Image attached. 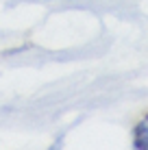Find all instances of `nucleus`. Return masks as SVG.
<instances>
[{
    "label": "nucleus",
    "instance_id": "obj_1",
    "mask_svg": "<svg viewBox=\"0 0 148 150\" xmlns=\"http://www.w3.org/2000/svg\"><path fill=\"white\" fill-rule=\"evenodd\" d=\"M131 146L135 150H148V113L140 117L131 131Z\"/></svg>",
    "mask_w": 148,
    "mask_h": 150
}]
</instances>
